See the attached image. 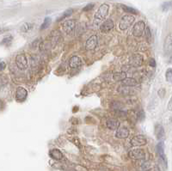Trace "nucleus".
<instances>
[{"label":"nucleus","mask_w":172,"mask_h":171,"mask_svg":"<svg viewBox=\"0 0 172 171\" xmlns=\"http://www.w3.org/2000/svg\"><path fill=\"white\" fill-rule=\"evenodd\" d=\"M108 11H109V5L107 4H102L95 14L94 23L96 24L100 23L101 22L103 21L106 18V16H108Z\"/></svg>","instance_id":"1"},{"label":"nucleus","mask_w":172,"mask_h":171,"mask_svg":"<svg viewBox=\"0 0 172 171\" xmlns=\"http://www.w3.org/2000/svg\"><path fill=\"white\" fill-rule=\"evenodd\" d=\"M135 20L134 16H131V15H126V16H122V18L120 19V23H119V27L120 29L121 30H125L128 28Z\"/></svg>","instance_id":"2"},{"label":"nucleus","mask_w":172,"mask_h":171,"mask_svg":"<svg viewBox=\"0 0 172 171\" xmlns=\"http://www.w3.org/2000/svg\"><path fill=\"white\" fill-rule=\"evenodd\" d=\"M16 64L20 70H25L28 67V59L25 54L21 53L16 57Z\"/></svg>","instance_id":"3"},{"label":"nucleus","mask_w":172,"mask_h":171,"mask_svg":"<svg viewBox=\"0 0 172 171\" xmlns=\"http://www.w3.org/2000/svg\"><path fill=\"white\" fill-rule=\"evenodd\" d=\"M145 24L144 22L140 21L135 23L132 28V34L133 35L136 37H140L145 33Z\"/></svg>","instance_id":"4"},{"label":"nucleus","mask_w":172,"mask_h":171,"mask_svg":"<svg viewBox=\"0 0 172 171\" xmlns=\"http://www.w3.org/2000/svg\"><path fill=\"white\" fill-rule=\"evenodd\" d=\"M143 56L140 54H133L129 58V65L132 67H140L143 64Z\"/></svg>","instance_id":"5"},{"label":"nucleus","mask_w":172,"mask_h":171,"mask_svg":"<svg viewBox=\"0 0 172 171\" xmlns=\"http://www.w3.org/2000/svg\"><path fill=\"white\" fill-rule=\"evenodd\" d=\"M28 96V91L23 87H18L16 91V100L19 102H24Z\"/></svg>","instance_id":"6"},{"label":"nucleus","mask_w":172,"mask_h":171,"mask_svg":"<svg viewBox=\"0 0 172 171\" xmlns=\"http://www.w3.org/2000/svg\"><path fill=\"white\" fill-rule=\"evenodd\" d=\"M157 152L158 154V156L160 158L161 162L164 163L165 166H167V160H166V156L164 154V145L163 142H159L157 145Z\"/></svg>","instance_id":"7"},{"label":"nucleus","mask_w":172,"mask_h":171,"mask_svg":"<svg viewBox=\"0 0 172 171\" xmlns=\"http://www.w3.org/2000/svg\"><path fill=\"white\" fill-rule=\"evenodd\" d=\"M129 156L133 159H144L145 157V153L142 149H134L129 151Z\"/></svg>","instance_id":"8"},{"label":"nucleus","mask_w":172,"mask_h":171,"mask_svg":"<svg viewBox=\"0 0 172 171\" xmlns=\"http://www.w3.org/2000/svg\"><path fill=\"white\" fill-rule=\"evenodd\" d=\"M164 51L165 54L172 53V34L166 36L164 43Z\"/></svg>","instance_id":"9"},{"label":"nucleus","mask_w":172,"mask_h":171,"mask_svg":"<svg viewBox=\"0 0 172 171\" xmlns=\"http://www.w3.org/2000/svg\"><path fill=\"white\" fill-rule=\"evenodd\" d=\"M146 144V139L143 135H137L131 139L132 146H142Z\"/></svg>","instance_id":"10"},{"label":"nucleus","mask_w":172,"mask_h":171,"mask_svg":"<svg viewBox=\"0 0 172 171\" xmlns=\"http://www.w3.org/2000/svg\"><path fill=\"white\" fill-rule=\"evenodd\" d=\"M114 27H115L114 22L110 19H108V20L104 21L103 23H102V25L100 26V30L103 33H108L110 30H112Z\"/></svg>","instance_id":"11"},{"label":"nucleus","mask_w":172,"mask_h":171,"mask_svg":"<svg viewBox=\"0 0 172 171\" xmlns=\"http://www.w3.org/2000/svg\"><path fill=\"white\" fill-rule=\"evenodd\" d=\"M97 42H98V39L96 35H92L90 36L88 39V40L86 41V46L85 48L87 50H93L96 48L97 46Z\"/></svg>","instance_id":"12"},{"label":"nucleus","mask_w":172,"mask_h":171,"mask_svg":"<svg viewBox=\"0 0 172 171\" xmlns=\"http://www.w3.org/2000/svg\"><path fill=\"white\" fill-rule=\"evenodd\" d=\"M75 25H76V23H75L74 20H66L63 23L62 27H63V29H64L65 32L66 33V34H70L74 29Z\"/></svg>","instance_id":"13"},{"label":"nucleus","mask_w":172,"mask_h":171,"mask_svg":"<svg viewBox=\"0 0 172 171\" xmlns=\"http://www.w3.org/2000/svg\"><path fill=\"white\" fill-rule=\"evenodd\" d=\"M69 65L72 69H78L82 65V60L78 56H73L69 60Z\"/></svg>","instance_id":"14"},{"label":"nucleus","mask_w":172,"mask_h":171,"mask_svg":"<svg viewBox=\"0 0 172 171\" xmlns=\"http://www.w3.org/2000/svg\"><path fill=\"white\" fill-rule=\"evenodd\" d=\"M115 136L118 139H127L129 136V130L127 127L118 128L116 131Z\"/></svg>","instance_id":"15"},{"label":"nucleus","mask_w":172,"mask_h":171,"mask_svg":"<svg viewBox=\"0 0 172 171\" xmlns=\"http://www.w3.org/2000/svg\"><path fill=\"white\" fill-rule=\"evenodd\" d=\"M49 156L50 157L54 160H61L63 158V154L62 152L58 150V149H52L49 151Z\"/></svg>","instance_id":"16"},{"label":"nucleus","mask_w":172,"mask_h":171,"mask_svg":"<svg viewBox=\"0 0 172 171\" xmlns=\"http://www.w3.org/2000/svg\"><path fill=\"white\" fill-rule=\"evenodd\" d=\"M155 135L158 140L163 139L164 137V129L162 125H157L155 127Z\"/></svg>","instance_id":"17"},{"label":"nucleus","mask_w":172,"mask_h":171,"mask_svg":"<svg viewBox=\"0 0 172 171\" xmlns=\"http://www.w3.org/2000/svg\"><path fill=\"white\" fill-rule=\"evenodd\" d=\"M107 127L110 130H117L120 127V122L115 119H110L107 121Z\"/></svg>","instance_id":"18"},{"label":"nucleus","mask_w":172,"mask_h":171,"mask_svg":"<svg viewBox=\"0 0 172 171\" xmlns=\"http://www.w3.org/2000/svg\"><path fill=\"white\" fill-rule=\"evenodd\" d=\"M121 83H122V85L127 86V87H132V86H136L138 84L137 80L132 78V77H127Z\"/></svg>","instance_id":"19"},{"label":"nucleus","mask_w":172,"mask_h":171,"mask_svg":"<svg viewBox=\"0 0 172 171\" xmlns=\"http://www.w3.org/2000/svg\"><path fill=\"white\" fill-rule=\"evenodd\" d=\"M125 78H127V73L124 72H115L114 75H113V79L115 81H123Z\"/></svg>","instance_id":"20"},{"label":"nucleus","mask_w":172,"mask_h":171,"mask_svg":"<svg viewBox=\"0 0 172 171\" xmlns=\"http://www.w3.org/2000/svg\"><path fill=\"white\" fill-rule=\"evenodd\" d=\"M121 8L124 10L125 12L127 13H132V14H138V10H135V9L132 8V7H129V6H127V5H124L122 4L121 5Z\"/></svg>","instance_id":"21"},{"label":"nucleus","mask_w":172,"mask_h":171,"mask_svg":"<svg viewBox=\"0 0 172 171\" xmlns=\"http://www.w3.org/2000/svg\"><path fill=\"white\" fill-rule=\"evenodd\" d=\"M72 12H73V10H72V9H69V10H65V11L63 13V15L58 18V21H62L63 19H65L66 17H68L69 16L72 15Z\"/></svg>","instance_id":"22"},{"label":"nucleus","mask_w":172,"mask_h":171,"mask_svg":"<svg viewBox=\"0 0 172 171\" xmlns=\"http://www.w3.org/2000/svg\"><path fill=\"white\" fill-rule=\"evenodd\" d=\"M51 18L50 17H46L44 19V22H43V23L41 25V28L40 29H45V28H48L49 26H50V24H51Z\"/></svg>","instance_id":"23"},{"label":"nucleus","mask_w":172,"mask_h":171,"mask_svg":"<svg viewBox=\"0 0 172 171\" xmlns=\"http://www.w3.org/2000/svg\"><path fill=\"white\" fill-rule=\"evenodd\" d=\"M33 28V25L30 23H25L23 24V26H22V28H21V30L24 33H27L28 32L29 30H31Z\"/></svg>","instance_id":"24"},{"label":"nucleus","mask_w":172,"mask_h":171,"mask_svg":"<svg viewBox=\"0 0 172 171\" xmlns=\"http://www.w3.org/2000/svg\"><path fill=\"white\" fill-rule=\"evenodd\" d=\"M172 7V1H167V2H164V4H162V10L164 11H167L168 10Z\"/></svg>","instance_id":"25"},{"label":"nucleus","mask_w":172,"mask_h":171,"mask_svg":"<svg viewBox=\"0 0 172 171\" xmlns=\"http://www.w3.org/2000/svg\"><path fill=\"white\" fill-rule=\"evenodd\" d=\"M165 78L167 80V82L171 83L172 82V69L171 68H169L168 70L166 71L165 73Z\"/></svg>","instance_id":"26"},{"label":"nucleus","mask_w":172,"mask_h":171,"mask_svg":"<svg viewBox=\"0 0 172 171\" xmlns=\"http://www.w3.org/2000/svg\"><path fill=\"white\" fill-rule=\"evenodd\" d=\"M141 169L145 171H147L149 169H152V164L150 162H147V161H145L144 163L141 164Z\"/></svg>","instance_id":"27"},{"label":"nucleus","mask_w":172,"mask_h":171,"mask_svg":"<svg viewBox=\"0 0 172 171\" xmlns=\"http://www.w3.org/2000/svg\"><path fill=\"white\" fill-rule=\"evenodd\" d=\"M145 37H146L147 40L151 41V40H152V33H151V29L149 27H145Z\"/></svg>","instance_id":"28"},{"label":"nucleus","mask_w":172,"mask_h":171,"mask_svg":"<svg viewBox=\"0 0 172 171\" xmlns=\"http://www.w3.org/2000/svg\"><path fill=\"white\" fill-rule=\"evenodd\" d=\"M11 40H12V37L11 36H8V37H6V38H4L3 41L1 42L2 45H5V46H9L10 44L11 43Z\"/></svg>","instance_id":"29"},{"label":"nucleus","mask_w":172,"mask_h":171,"mask_svg":"<svg viewBox=\"0 0 172 171\" xmlns=\"http://www.w3.org/2000/svg\"><path fill=\"white\" fill-rule=\"evenodd\" d=\"M94 8V4H90L88 5H86L84 9H83V10L84 11H89V10H90Z\"/></svg>","instance_id":"30"},{"label":"nucleus","mask_w":172,"mask_h":171,"mask_svg":"<svg viewBox=\"0 0 172 171\" xmlns=\"http://www.w3.org/2000/svg\"><path fill=\"white\" fill-rule=\"evenodd\" d=\"M145 119V113L143 111H140L138 113V119L143 120Z\"/></svg>","instance_id":"31"},{"label":"nucleus","mask_w":172,"mask_h":171,"mask_svg":"<svg viewBox=\"0 0 172 171\" xmlns=\"http://www.w3.org/2000/svg\"><path fill=\"white\" fill-rule=\"evenodd\" d=\"M149 65L152 67H156V61H155V60L154 59H151V60H149Z\"/></svg>","instance_id":"32"},{"label":"nucleus","mask_w":172,"mask_h":171,"mask_svg":"<svg viewBox=\"0 0 172 171\" xmlns=\"http://www.w3.org/2000/svg\"><path fill=\"white\" fill-rule=\"evenodd\" d=\"M6 67V65L3 61H0V71H3L4 70V68Z\"/></svg>","instance_id":"33"},{"label":"nucleus","mask_w":172,"mask_h":171,"mask_svg":"<svg viewBox=\"0 0 172 171\" xmlns=\"http://www.w3.org/2000/svg\"><path fill=\"white\" fill-rule=\"evenodd\" d=\"M3 107H4V104H3V102L0 100V110L1 109H3Z\"/></svg>","instance_id":"34"},{"label":"nucleus","mask_w":172,"mask_h":171,"mask_svg":"<svg viewBox=\"0 0 172 171\" xmlns=\"http://www.w3.org/2000/svg\"><path fill=\"white\" fill-rule=\"evenodd\" d=\"M170 64H172V56L170 57Z\"/></svg>","instance_id":"35"},{"label":"nucleus","mask_w":172,"mask_h":171,"mask_svg":"<svg viewBox=\"0 0 172 171\" xmlns=\"http://www.w3.org/2000/svg\"><path fill=\"white\" fill-rule=\"evenodd\" d=\"M70 171H77V170H74V169H73V170H70Z\"/></svg>","instance_id":"36"}]
</instances>
